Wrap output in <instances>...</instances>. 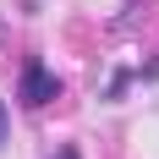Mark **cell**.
<instances>
[{
	"label": "cell",
	"instance_id": "cell-3",
	"mask_svg": "<svg viewBox=\"0 0 159 159\" xmlns=\"http://www.w3.org/2000/svg\"><path fill=\"white\" fill-rule=\"evenodd\" d=\"M55 159H82V154H77V148H61V154H55Z\"/></svg>",
	"mask_w": 159,
	"mask_h": 159
},
{
	"label": "cell",
	"instance_id": "cell-4",
	"mask_svg": "<svg viewBox=\"0 0 159 159\" xmlns=\"http://www.w3.org/2000/svg\"><path fill=\"white\" fill-rule=\"evenodd\" d=\"M0 44H6V22H0Z\"/></svg>",
	"mask_w": 159,
	"mask_h": 159
},
{
	"label": "cell",
	"instance_id": "cell-2",
	"mask_svg": "<svg viewBox=\"0 0 159 159\" xmlns=\"http://www.w3.org/2000/svg\"><path fill=\"white\" fill-rule=\"evenodd\" d=\"M6 126H11V115H6V99H0V143H6Z\"/></svg>",
	"mask_w": 159,
	"mask_h": 159
},
{
	"label": "cell",
	"instance_id": "cell-1",
	"mask_svg": "<svg viewBox=\"0 0 159 159\" xmlns=\"http://www.w3.org/2000/svg\"><path fill=\"white\" fill-rule=\"evenodd\" d=\"M16 99H22L28 110H44L49 99H61V77H55L39 55H28V61H22V77H16Z\"/></svg>",
	"mask_w": 159,
	"mask_h": 159
}]
</instances>
